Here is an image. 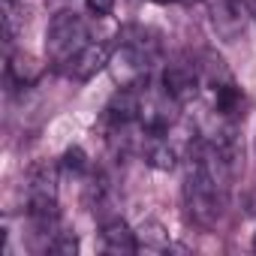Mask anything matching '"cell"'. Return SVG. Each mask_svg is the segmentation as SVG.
Instances as JSON below:
<instances>
[{"label":"cell","instance_id":"1","mask_svg":"<svg viewBox=\"0 0 256 256\" xmlns=\"http://www.w3.org/2000/svg\"><path fill=\"white\" fill-rule=\"evenodd\" d=\"M160 58H163V42L154 28L126 24L118 34V46L112 52L108 70L120 88H139L148 84V76L160 64Z\"/></svg>","mask_w":256,"mask_h":256},{"label":"cell","instance_id":"2","mask_svg":"<svg viewBox=\"0 0 256 256\" xmlns=\"http://www.w3.org/2000/svg\"><path fill=\"white\" fill-rule=\"evenodd\" d=\"M88 42H90V34H88V24L78 12L60 10L52 16L48 30H46V54L58 70H66L82 54V48Z\"/></svg>","mask_w":256,"mask_h":256},{"label":"cell","instance_id":"3","mask_svg":"<svg viewBox=\"0 0 256 256\" xmlns=\"http://www.w3.org/2000/svg\"><path fill=\"white\" fill-rule=\"evenodd\" d=\"M163 90L178 100L181 106H187L190 100H196L202 94V66L196 58H175L172 64H166L163 70Z\"/></svg>","mask_w":256,"mask_h":256},{"label":"cell","instance_id":"4","mask_svg":"<svg viewBox=\"0 0 256 256\" xmlns=\"http://www.w3.org/2000/svg\"><path fill=\"white\" fill-rule=\"evenodd\" d=\"M108 60H112V52H108V46L106 42H88L84 48H82V54L64 70L70 78H78V82H88V78H94L100 70H106L108 66Z\"/></svg>","mask_w":256,"mask_h":256},{"label":"cell","instance_id":"5","mask_svg":"<svg viewBox=\"0 0 256 256\" xmlns=\"http://www.w3.org/2000/svg\"><path fill=\"white\" fill-rule=\"evenodd\" d=\"M102 247L108 253H139V238L120 217H114L102 226Z\"/></svg>","mask_w":256,"mask_h":256},{"label":"cell","instance_id":"6","mask_svg":"<svg viewBox=\"0 0 256 256\" xmlns=\"http://www.w3.org/2000/svg\"><path fill=\"white\" fill-rule=\"evenodd\" d=\"M36 76H40V66L34 64L30 54H10V60H6V78L12 84L28 88V84L36 82Z\"/></svg>","mask_w":256,"mask_h":256},{"label":"cell","instance_id":"7","mask_svg":"<svg viewBox=\"0 0 256 256\" xmlns=\"http://www.w3.org/2000/svg\"><path fill=\"white\" fill-rule=\"evenodd\" d=\"M136 238H139V250H151V253H163L169 250V232L157 223V220H148L136 229Z\"/></svg>","mask_w":256,"mask_h":256},{"label":"cell","instance_id":"8","mask_svg":"<svg viewBox=\"0 0 256 256\" xmlns=\"http://www.w3.org/2000/svg\"><path fill=\"white\" fill-rule=\"evenodd\" d=\"M60 166H64L66 172H72V175H82V172H88V154H84V148H78V145L66 148V151H64V160H60Z\"/></svg>","mask_w":256,"mask_h":256},{"label":"cell","instance_id":"9","mask_svg":"<svg viewBox=\"0 0 256 256\" xmlns=\"http://www.w3.org/2000/svg\"><path fill=\"white\" fill-rule=\"evenodd\" d=\"M84 10H88L90 16L102 18V16H112V10H114V0H84Z\"/></svg>","mask_w":256,"mask_h":256},{"label":"cell","instance_id":"10","mask_svg":"<svg viewBox=\"0 0 256 256\" xmlns=\"http://www.w3.org/2000/svg\"><path fill=\"white\" fill-rule=\"evenodd\" d=\"M238 6H241V10H244L253 22H256V0H238Z\"/></svg>","mask_w":256,"mask_h":256},{"label":"cell","instance_id":"11","mask_svg":"<svg viewBox=\"0 0 256 256\" xmlns=\"http://www.w3.org/2000/svg\"><path fill=\"white\" fill-rule=\"evenodd\" d=\"M151 4H172V0H151Z\"/></svg>","mask_w":256,"mask_h":256},{"label":"cell","instance_id":"12","mask_svg":"<svg viewBox=\"0 0 256 256\" xmlns=\"http://www.w3.org/2000/svg\"><path fill=\"white\" fill-rule=\"evenodd\" d=\"M181 4H199V0H181Z\"/></svg>","mask_w":256,"mask_h":256},{"label":"cell","instance_id":"13","mask_svg":"<svg viewBox=\"0 0 256 256\" xmlns=\"http://www.w3.org/2000/svg\"><path fill=\"white\" fill-rule=\"evenodd\" d=\"M253 250H256V235H253Z\"/></svg>","mask_w":256,"mask_h":256},{"label":"cell","instance_id":"14","mask_svg":"<svg viewBox=\"0 0 256 256\" xmlns=\"http://www.w3.org/2000/svg\"><path fill=\"white\" fill-rule=\"evenodd\" d=\"M6 4H16V0H6Z\"/></svg>","mask_w":256,"mask_h":256}]
</instances>
